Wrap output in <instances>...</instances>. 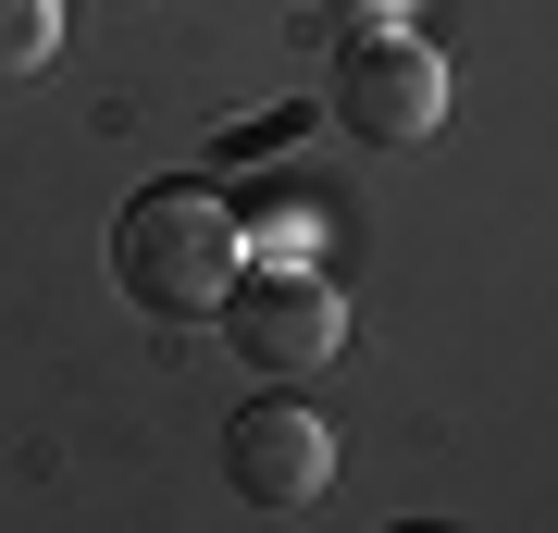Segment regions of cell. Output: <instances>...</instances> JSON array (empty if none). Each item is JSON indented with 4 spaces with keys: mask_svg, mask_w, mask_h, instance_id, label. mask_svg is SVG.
Listing matches in <instances>:
<instances>
[{
    "mask_svg": "<svg viewBox=\"0 0 558 533\" xmlns=\"http://www.w3.org/2000/svg\"><path fill=\"white\" fill-rule=\"evenodd\" d=\"M112 286L161 323L223 311V286H236V211L211 186H137L124 223H112Z\"/></svg>",
    "mask_w": 558,
    "mask_h": 533,
    "instance_id": "1",
    "label": "cell"
},
{
    "mask_svg": "<svg viewBox=\"0 0 558 533\" xmlns=\"http://www.w3.org/2000/svg\"><path fill=\"white\" fill-rule=\"evenodd\" d=\"M223 336H236V360L260 385H311L323 360L348 348V298L323 274H299V261H286V274H236L223 286Z\"/></svg>",
    "mask_w": 558,
    "mask_h": 533,
    "instance_id": "2",
    "label": "cell"
},
{
    "mask_svg": "<svg viewBox=\"0 0 558 533\" xmlns=\"http://www.w3.org/2000/svg\"><path fill=\"white\" fill-rule=\"evenodd\" d=\"M336 112H348V137H373V149H422L447 124V62L410 38V25H360L348 62H336Z\"/></svg>",
    "mask_w": 558,
    "mask_h": 533,
    "instance_id": "3",
    "label": "cell"
},
{
    "mask_svg": "<svg viewBox=\"0 0 558 533\" xmlns=\"http://www.w3.org/2000/svg\"><path fill=\"white\" fill-rule=\"evenodd\" d=\"M223 484H236L248 509H311V496L336 484V435H323L299 397H248V410L223 422Z\"/></svg>",
    "mask_w": 558,
    "mask_h": 533,
    "instance_id": "4",
    "label": "cell"
},
{
    "mask_svg": "<svg viewBox=\"0 0 558 533\" xmlns=\"http://www.w3.org/2000/svg\"><path fill=\"white\" fill-rule=\"evenodd\" d=\"M62 50V0H0V87H25Z\"/></svg>",
    "mask_w": 558,
    "mask_h": 533,
    "instance_id": "5",
    "label": "cell"
},
{
    "mask_svg": "<svg viewBox=\"0 0 558 533\" xmlns=\"http://www.w3.org/2000/svg\"><path fill=\"white\" fill-rule=\"evenodd\" d=\"M410 533H435V521H410Z\"/></svg>",
    "mask_w": 558,
    "mask_h": 533,
    "instance_id": "6",
    "label": "cell"
}]
</instances>
